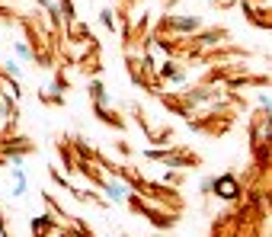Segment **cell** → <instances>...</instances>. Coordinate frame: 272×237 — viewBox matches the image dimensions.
Returning <instances> with one entry per match:
<instances>
[{
	"mask_svg": "<svg viewBox=\"0 0 272 237\" xmlns=\"http://www.w3.org/2000/svg\"><path fill=\"white\" fill-rule=\"evenodd\" d=\"M218 189H221L227 199H231V196H237V183H234V180H221V183H218Z\"/></svg>",
	"mask_w": 272,
	"mask_h": 237,
	"instance_id": "obj_1",
	"label": "cell"
}]
</instances>
